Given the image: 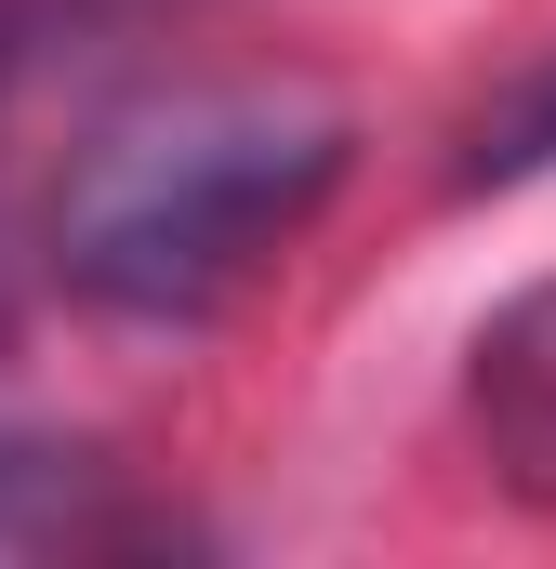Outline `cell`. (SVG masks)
<instances>
[{"label":"cell","instance_id":"6da1fadb","mask_svg":"<svg viewBox=\"0 0 556 569\" xmlns=\"http://www.w3.org/2000/svg\"><path fill=\"white\" fill-rule=\"evenodd\" d=\"M345 186V120L291 93H172L146 120H107L53 199V279L93 318L199 331Z\"/></svg>","mask_w":556,"mask_h":569},{"label":"cell","instance_id":"3957f363","mask_svg":"<svg viewBox=\"0 0 556 569\" xmlns=\"http://www.w3.org/2000/svg\"><path fill=\"white\" fill-rule=\"evenodd\" d=\"M530 172H556V53L517 67L464 133V186H530Z\"/></svg>","mask_w":556,"mask_h":569},{"label":"cell","instance_id":"277c9868","mask_svg":"<svg viewBox=\"0 0 556 569\" xmlns=\"http://www.w3.org/2000/svg\"><path fill=\"white\" fill-rule=\"evenodd\" d=\"M67 517H80V450L0 425V543H40V530H67Z\"/></svg>","mask_w":556,"mask_h":569},{"label":"cell","instance_id":"7a4b0ae2","mask_svg":"<svg viewBox=\"0 0 556 569\" xmlns=\"http://www.w3.org/2000/svg\"><path fill=\"white\" fill-rule=\"evenodd\" d=\"M464 425H477L490 477L517 503H556V279L517 291L504 318H477V345H464Z\"/></svg>","mask_w":556,"mask_h":569}]
</instances>
